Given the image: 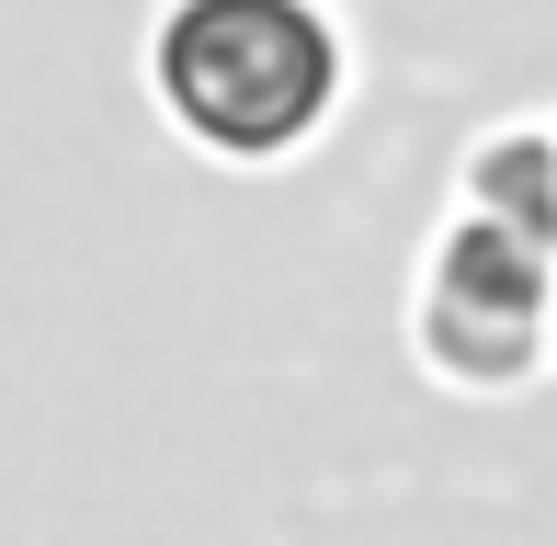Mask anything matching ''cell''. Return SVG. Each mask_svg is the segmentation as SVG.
Returning <instances> with one entry per match:
<instances>
[{"label":"cell","mask_w":557,"mask_h":546,"mask_svg":"<svg viewBox=\"0 0 557 546\" xmlns=\"http://www.w3.org/2000/svg\"><path fill=\"white\" fill-rule=\"evenodd\" d=\"M148 80L206 148H296L342 91V35L319 0H171L148 35Z\"/></svg>","instance_id":"cell-1"},{"label":"cell","mask_w":557,"mask_h":546,"mask_svg":"<svg viewBox=\"0 0 557 546\" xmlns=\"http://www.w3.org/2000/svg\"><path fill=\"white\" fill-rule=\"evenodd\" d=\"M546 331H557V285H546L535 239L500 228V216L455 228L433 296H421V342H433L455 376H523Z\"/></svg>","instance_id":"cell-2"}]
</instances>
